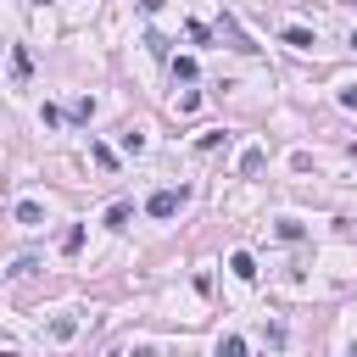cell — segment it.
I'll use <instances>...</instances> for the list:
<instances>
[{"instance_id": "obj_3", "label": "cell", "mask_w": 357, "mask_h": 357, "mask_svg": "<svg viewBox=\"0 0 357 357\" xmlns=\"http://www.w3.org/2000/svg\"><path fill=\"white\" fill-rule=\"evenodd\" d=\"M284 45H296V50H312V45H318V39H312V33H307V28H284Z\"/></svg>"}, {"instance_id": "obj_2", "label": "cell", "mask_w": 357, "mask_h": 357, "mask_svg": "<svg viewBox=\"0 0 357 357\" xmlns=\"http://www.w3.org/2000/svg\"><path fill=\"white\" fill-rule=\"evenodd\" d=\"M229 268H234V279H257V262H251V251H234V257H229Z\"/></svg>"}, {"instance_id": "obj_5", "label": "cell", "mask_w": 357, "mask_h": 357, "mask_svg": "<svg viewBox=\"0 0 357 357\" xmlns=\"http://www.w3.org/2000/svg\"><path fill=\"white\" fill-rule=\"evenodd\" d=\"M128 218H134V206H128V201H117V206H112V212H106V229H123V223H128Z\"/></svg>"}, {"instance_id": "obj_1", "label": "cell", "mask_w": 357, "mask_h": 357, "mask_svg": "<svg viewBox=\"0 0 357 357\" xmlns=\"http://www.w3.org/2000/svg\"><path fill=\"white\" fill-rule=\"evenodd\" d=\"M178 206H184V190H156V195L145 201V212H151V218H173Z\"/></svg>"}, {"instance_id": "obj_7", "label": "cell", "mask_w": 357, "mask_h": 357, "mask_svg": "<svg viewBox=\"0 0 357 357\" xmlns=\"http://www.w3.org/2000/svg\"><path fill=\"white\" fill-rule=\"evenodd\" d=\"M340 106H357V84H346V89H340Z\"/></svg>"}, {"instance_id": "obj_6", "label": "cell", "mask_w": 357, "mask_h": 357, "mask_svg": "<svg viewBox=\"0 0 357 357\" xmlns=\"http://www.w3.org/2000/svg\"><path fill=\"white\" fill-rule=\"evenodd\" d=\"M11 73H17V78H28V50H22V45L11 50Z\"/></svg>"}, {"instance_id": "obj_4", "label": "cell", "mask_w": 357, "mask_h": 357, "mask_svg": "<svg viewBox=\"0 0 357 357\" xmlns=\"http://www.w3.org/2000/svg\"><path fill=\"white\" fill-rule=\"evenodd\" d=\"M39 218H45V212H39V201H17V223H28V229H33Z\"/></svg>"}]
</instances>
